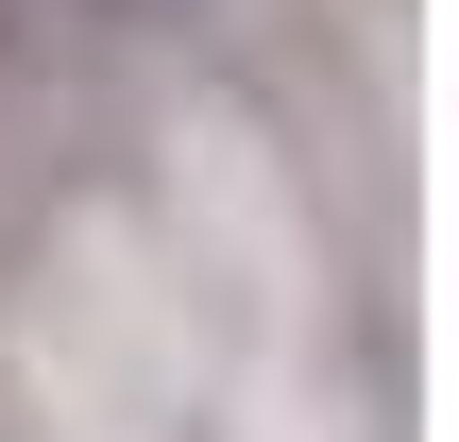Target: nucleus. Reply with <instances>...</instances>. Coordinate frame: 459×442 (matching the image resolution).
Returning a JSON list of instances; mask_svg holds the SVG:
<instances>
[{
	"mask_svg": "<svg viewBox=\"0 0 459 442\" xmlns=\"http://www.w3.org/2000/svg\"><path fill=\"white\" fill-rule=\"evenodd\" d=\"M85 17H187V0H85Z\"/></svg>",
	"mask_w": 459,
	"mask_h": 442,
	"instance_id": "obj_1",
	"label": "nucleus"
}]
</instances>
